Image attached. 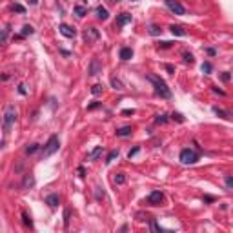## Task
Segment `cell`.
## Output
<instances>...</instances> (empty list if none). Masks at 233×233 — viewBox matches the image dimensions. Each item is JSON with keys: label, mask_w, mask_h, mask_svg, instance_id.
Segmentation results:
<instances>
[{"label": "cell", "mask_w": 233, "mask_h": 233, "mask_svg": "<svg viewBox=\"0 0 233 233\" xmlns=\"http://www.w3.org/2000/svg\"><path fill=\"white\" fill-rule=\"evenodd\" d=\"M37 149H39V144H31V146H27V148H26V153H27V155H33Z\"/></svg>", "instance_id": "28"}, {"label": "cell", "mask_w": 233, "mask_h": 233, "mask_svg": "<svg viewBox=\"0 0 233 233\" xmlns=\"http://www.w3.org/2000/svg\"><path fill=\"white\" fill-rule=\"evenodd\" d=\"M100 155H102V146H97V148H95V149L89 153V157H88V158H89V160H97Z\"/></svg>", "instance_id": "20"}, {"label": "cell", "mask_w": 233, "mask_h": 233, "mask_svg": "<svg viewBox=\"0 0 233 233\" xmlns=\"http://www.w3.org/2000/svg\"><path fill=\"white\" fill-rule=\"evenodd\" d=\"M182 58H184V62H188V64H193L195 62V57L191 55V53H188V51L182 53Z\"/></svg>", "instance_id": "25"}, {"label": "cell", "mask_w": 233, "mask_h": 233, "mask_svg": "<svg viewBox=\"0 0 233 233\" xmlns=\"http://www.w3.org/2000/svg\"><path fill=\"white\" fill-rule=\"evenodd\" d=\"M69 215H71L69 210H64V226H66V228L69 226Z\"/></svg>", "instance_id": "31"}, {"label": "cell", "mask_w": 233, "mask_h": 233, "mask_svg": "<svg viewBox=\"0 0 233 233\" xmlns=\"http://www.w3.org/2000/svg\"><path fill=\"white\" fill-rule=\"evenodd\" d=\"M131 57H133V49L131 47H122L120 49V58L122 60H129Z\"/></svg>", "instance_id": "15"}, {"label": "cell", "mask_w": 233, "mask_h": 233, "mask_svg": "<svg viewBox=\"0 0 233 233\" xmlns=\"http://www.w3.org/2000/svg\"><path fill=\"white\" fill-rule=\"evenodd\" d=\"M95 190H97V191H95V195H97V198L100 200V198L104 197V191H102V188H95Z\"/></svg>", "instance_id": "37"}, {"label": "cell", "mask_w": 233, "mask_h": 233, "mask_svg": "<svg viewBox=\"0 0 233 233\" xmlns=\"http://www.w3.org/2000/svg\"><path fill=\"white\" fill-rule=\"evenodd\" d=\"M95 13H97V18H98V20H108V17H109L108 9H106V7H102V6H98Z\"/></svg>", "instance_id": "14"}, {"label": "cell", "mask_w": 233, "mask_h": 233, "mask_svg": "<svg viewBox=\"0 0 233 233\" xmlns=\"http://www.w3.org/2000/svg\"><path fill=\"white\" fill-rule=\"evenodd\" d=\"M122 113H124V115H133V113H135V109H124Z\"/></svg>", "instance_id": "46"}, {"label": "cell", "mask_w": 233, "mask_h": 233, "mask_svg": "<svg viewBox=\"0 0 233 233\" xmlns=\"http://www.w3.org/2000/svg\"><path fill=\"white\" fill-rule=\"evenodd\" d=\"M78 175H80V177H86V170H84V168H82V166H80V168H78Z\"/></svg>", "instance_id": "44"}, {"label": "cell", "mask_w": 233, "mask_h": 233, "mask_svg": "<svg viewBox=\"0 0 233 233\" xmlns=\"http://www.w3.org/2000/svg\"><path fill=\"white\" fill-rule=\"evenodd\" d=\"M160 33H162V29H160L158 26H151V27H149V35L157 37V35H160Z\"/></svg>", "instance_id": "29"}, {"label": "cell", "mask_w": 233, "mask_h": 233, "mask_svg": "<svg viewBox=\"0 0 233 233\" xmlns=\"http://www.w3.org/2000/svg\"><path fill=\"white\" fill-rule=\"evenodd\" d=\"M166 6L170 7V11H173L175 15H184V13H186L184 6H182L178 0H166Z\"/></svg>", "instance_id": "6"}, {"label": "cell", "mask_w": 233, "mask_h": 233, "mask_svg": "<svg viewBox=\"0 0 233 233\" xmlns=\"http://www.w3.org/2000/svg\"><path fill=\"white\" fill-rule=\"evenodd\" d=\"M222 80H226V82H228V80H230V75H228V73H222Z\"/></svg>", "instance_id": "47"}, {"label": "cell", "mask_w": 233, "mask_h": 233, "mask_svg": "<svg viewBox=\"0 0 233 233\" xmlns=\"http://www.w3.org/2000/svg\"><path fill=\"white\" fill-rule=\"evenodd\" d=\"M29 4H31V6H35V4H37V0H29Z\"/></svg>", "instance_id": "48"}, {"label": "cell", "mask_w": 233, "mask_h": 233, "mask_svg": "<svg viewBox=\"0 0 233 233\" xmlns=\"http://www.w3.org/2000/svg\"><path fill=\"white\" fill-rule=\"evenodd\" d=\"M206 53H208V55H211V57H215V55H217V51H215L213 47H208V49H206Z\"/></svg>", "instance_id": "41"}, {"label": "cell", "mask_w": 233, "mask_h": 233, "mask_svg": "<svg viewBox=\"0 0 233 233\" xmlns=\"http://www.w3.org/2000/svg\"><path fill=\"white\" fill-rule=\"evenodd\" d=\"M75 15L80 17V18L86 17V15H88V7H86V6H75Z\"/></svg>", "instance_id": "19"}, {"label": "cell", "mask_w": 233, "mask_h": 233, "mask_svg": "<svg viewBox=\"0 0 233 233\" xmlns=\"http://www.w3.org/2000/svg\"><path fill=\"white\" fill-rule=\"evenodd\" d=\"M226 186L228 188H233V177H226Z\"/></svg>", "instance_id": "38"}, {"label": "cell", "mask_w": 233, "mask_h": 233, "mask_svg": "<svg viewBox=\"0 0 233 233\" xmlns=\"http://www.w3.org/2000/svg\"><path fill=\"white\" fill-rule=\"evenodd\" d=\"M164 67H166V71H168V73H175V67L171 66V64H166Z\"/></svg>", "instance_id": "39"}, {"label": "cell", "mask_w": 233, "mask_h": 233, "mask_svg": "<svg viewBox=\"0 0 233 233\" xmlns=\"http://www.w3.org/2000/svg\"><path fill=\"white\" fill-rule=\"evenodd\" d=\"M35 33V29H33V26H29V24H26L24 27H22V37H27V35H33Z\"/></svg>", "instance_id": "21"}, {"label": "cell", "mask_w": 233, "mask_h": 233, "mask_svg": "<svg viewBox=\"0 0 233 233\" xmlns=\"http://www.w3.org/2000/svg\"><path fill=\"white\" fill-rule=\"evenodd\" d=\"M151 230H153V231H166L164 228H160V226L157 224V220H153V219H151Z\"/></svg>", "instance_id": "33"}, {"label": "cell", "mask_w": 233, "mask_h": 233, "mask_svg": "<svg viewBox=\"0 0 233 233\" xmlns=\"http://www.w3.org/2000/svg\"><path fill=\"white\" fill-rule=\"evenodd\" d=\"M158 46H160V47H170V46H171V42H160Z\"/></svg>", "instance_id": "45"}, {"label": "cell", "mask_w": 233, "mask_h": 233, "mask_svg": "<svg viewBox=\"0 0 233 233\" xmlns=\"http://www.w3.org/2000/svg\"><path fill=\"white\" fill-rule=\"evenodd\" d=\"M111 2H120V0H111Z\"/></svg>", "instance_id": "49"}, {"label": "cell", "mask_w": 233, "mask_h": 233, "mask_svg": "<svg viewBox=\"0 0 233 233\" xmlns=\"http://www.w3.org/2000/svg\"><path fill=\"white\" fill-rule=\"evenodd\" d=\"M97 108H100V102H91L89 106H88V109L91 111V109H97Z\"/></svg>", "instance_id": "36"}, {"label": "cell", "mask_w": 233, "mask_h": 233, "mask_svg": "<svg viewBox=\"0 0 233 233\" xmlns=\"http://www.w3.org/2000/svg\"><path fill=\"white\" fill-rule=\"evenodd\" d=\"M35 186V177L29 173V175H26L24 177V180H22V190H31Z\"/></svg>", "instance_id": "10"}, {"label": "cell", "mask_w": 233, "mask_h": 233, "mask_svg": "<svg viewBox=\"0 0 233 233\" xmlns=\"http://www.w3.org/2000/svg\"><path fill=\"white\" fill-rule=\"evenodd\" d=\"M102 91H104V86H102V84H95V86L91 88V93H93L95 97H97V95H100Z\"/></svg>", "instance_id": "24"}, {"label": "cell", "mask_w": 233, "mask_h": 233, "mask_svg": "<svg viewBox=\"0 0 233 233\" xmlns=\"http://www.w3.org/2000/svg\"><path fill=\"white\" fill-rule=\"evenodd\" d=\"M170 31H171L173 35H177V37H184V35H186V31H184L180 26H170Z\"/></svg>", "instance_id": "18"}, {"label": "cell", "mask_w": 233, "mask_h": 233, "mask_svg": "<svg viewBox=\"0 0 233 233\" xmlns=\"http://www.w3.org/2000/svg\"><path fill=\"white\" fill-rule=\"evenodd\" d=\"M148 80L153 84V88H155V93L158 97L162 98H171V89L168 88V84L162 80L160 77H157V75H148Z\"/></svg>", "instance_id": "1"}, {"label": "cell", "mask_w": 233, "mask_h": 233, "mask_svg": "<svg viewBox=\"0 0 233 233\" xmlns=\"http://www.w3.org/2000/svg\"><path fill=\"white\" fill-rule=\"evenodd\" d=\"M155 122H157V124H166V122H168V116H166V115H157Z\"/></svg>", "instance_id": "34"}, {"label": "cell", "mask_w": 233, "mask_h": 233, "mask_svg": "<svg viewBox=\"0 0 233 233\" xmlns=\"http://www.w3.org/2000/svg\"><path fill=\"white\" fill-rule=\"evenodd\" d=\"M111 86L115 88L116 91H124V84H122V80H120V78L113 77V78H111Z\"/></svg>", "instance_id": "17"}, {"label": "cell", "mask_w": 233, "mask_h": 233, "mask_svg": "<svg viewBox=\"0 0 233 233\" xmlns=\"http://www.w3.org/2000/svg\"><path fill=\"white\" fill-rule=\"evenodd\" d=\"M171 118H173V120H177V122H184V116L180 115V113H173V115H171Z\"/></svg>", "instance_id": "35"}, {"label": "cell", "mask_w": 233, "mask_h": 233, "mask_svg": "<svg viewBox=\"0 0 233 233\" xmlns=\"http://www.w3.org/2000/svg\"><path fill=\"white\" fill-rule=\"evenodd\" d=\"M213 113L215 115H219L220 118H226V120L231 118V113H230V111H224V109H220V108H217V106L213 108Z\"/></svg>", "instance_id": "16"}, {"label": "cell", "mask_w": 233, "mask_h": 233, "mask_svg": "<svg viewBox=\"0 0 233 233\" xmlns=\"http://www.w3.org/2000/svg\"><path fill=\"white\" fill-rule=\"evenodd\" d=\"M198 160V153L191 149V148H186V149H182L180 151V162L182 164H195Z\"/></svg>", "instance_id": "4"}, {"label": "cell", "mask_w": 233, "mask_h": 233, "mask_svg": "<svg viewBox=\"0 0 233 233\" xmlns=\"http://www.w3.org/2000/svg\"><path fill=\"white\" fill-rule=\"evenodd\" d=\"M46 202H47L51 208H57L58 204H60V197H58L57 193H51V195H47V197H46Z\"/></svg>", "instance_id": "12"}, {"label": "cell", "mask_w": 233, "mask_h": 233, "mask_svg": "<svg viewBox=\"0 0 233 233\" xmlns=\"http://www.w3.org/2000/svg\"><path fill=\"white\" fill-rule=\"evenodd\" d=\"M213 93H219V95H226V93H224L222 89H219V88H215V86H213Z\"/></svg>", "instance_id": "43"}, {"label": "cell", "mask_w": 233, "mask_h": 233, "mask_svg": "<svg viewBox=\"0 0 233 233\" xmlns=\"http://www.w3.org/2000/svg\"><path fill=\"white\" fill-rule=\"evenodd\" d=\"M13 11H17V13H26V7L24 6H20V4H13V7H11Z\"/></svg>", "instance_id": "32"}, {"label": "cell", "mask_w": 233, "mask_h": 233, "mask_svg": "<svg viewBox=\"0 0 233 233\" xmlns=\"http://www.w3.org/2000/svg\"><path fill=\"white\" fill-rule=\"evenodd\" d=\"M58 31H60L64 37H67V39H73V37L77 35L75 27H71V26H67V24H60V26H58Z\"/></svg>", "instance_id": "9"}, {"label": "cell", "mask_w": 233, "mask_h": 233, "mask_svg": "<svg viewBox=\"0 0 233 233\" xmlns=\"http://www.w3.org/2000/svg\"><path fill=\"white\" fill-rule=\"evenodd\" d=\"M15 120H17V109H15L13 104H9L6 108V113H4V137L11 131V126L15 124Z\"/></svg>", "instance_id": "2"}, {"label": "cell", "mask_w": 233, "mask_h": 233, "mask_svg": "<svg viewBox=\"0 0 233 233\" xmlns=\"http://www.w3.org/2000/svg\"><path fill=\"white\" fill-rule=\"evenodd\" d=\"M124 182H126V175L124 173H116L115 175V184L116 186H122Z\"/></svg>", "instance_id": "23"}, {"label": "cell", "mask_w": 233, "mask_h": 233, "mask_svg": "<svg viewBox=\"0 0 233 233\" xmlns=\"http://www.w3.org/2000/svg\"><path fill=\"white\" fill-rule=\"evenodd\" d=\"M162 198H164V193H162L160 190H155V191H151V193L148 195V204L158 206V204L162 202Z\"/></svg>", "instance_id": "7"}, {"label": "cell", "mask_w": 233, "mask_h": 233, "mask_svg": "<svg viewBox=\"0 0 233 233\" xmlns=\"http://www.w3.org/2000/svg\"><path fill=\"white\" fill-rule=\"evenodd\" d=\"M116 157H118V151H116V149H115V151H111L109 155L106 157V164H109V162H113V160H115Z\"/></svg>", "instance_id": "27"}, {"label": "cell", "mask_w": 233, "mask_h": 233, "mask_svg": "<svg viewBox=\"0 0 233 233\" xmlns=\"http://www.w3.org/2000/svg\"><path fill=\"white\" fill-rule=\"evenodd\" d=\"M58 148H60V138L57 135H51L49 140L46 142L44 149H42V158H49L51 155H55L58 151Z\"/></svg>", "instance_id": "3"}, {"label": "cell", "mask_w": 233, "mask_h": 233, "mask_svg": "<svg viewBox=\"0 0 233 233\" xmlns=\"http://www.w3.org/2000/svg\"><path fill=\"white\" fill-rule=\"evenodd\" d=\"M131 22V15L129 13H120L118 17H116V26L118 27H122V26H126V24H129Z\"/></svg>", "instance_id": "11"}, {"label": "cell", "mask_w": 233, "mask_h": 233, "mask_svg": "<svg viewBox=\"0 0 233 233\" xmlns=\"http://www.w3.org/2000/svg\"><path fill=\"white\" fill-rule=\"evenodd\" d=\"M88 73H89V77H97L98 73H102V64H100V60L97 57L91 58L89 67H88Z\"/></svg>", "instance_id": "5"}, {"label": "cell", "mask_w": 233, "mask_h": 233, "mask_svg": "<svg viewBox=\"0 0 233 233\" xmlns=\"http://www.w3.org/2000/svg\"><path fill=\"white\" fill-rule=\"evenodd\" d=\"M200 69H202V73H206V75H210V73L213 71V66H211V62H204V64L200 66Z\"/></svg>", "instance_id": "22"}, {"label": "cell", "mask_w": 233, "mask_h": 233, "mask_svg": "<svg viewBox=\"0 0 233 233\" xmlns=\"http://www.w3.org/2000/svg\"><path fill=\"white\" fill-rule=\"evenodd\" d=\"M138 151H140V146H135V148H131V149H129V153H128V158H133V157H135Z\"/></svg>", "instance_id": "30"}, {"label": "cell", "mask_w": 233, "mask_h": 233, "mask_svg": "<svg viewBox=\"0 0 233 233\" xmlns=\"http://www.w3.org/2000/svg\"><path fill=\"white\" fill-rule=\"evenodd\" d=\"M84 39H86L88 44H89V42H97V40L100 39V33H98L97 27H88V29L84 31Z\"/></svg>", "instance_id": "8"}, {"label": "cell", "mask_w": 233, "mask_h": 233, "mask_svg": "<svg viewBox=\"0 0 233 233\" xmlns=\"http://www.w3.org/2000/svg\"><path fill=\"white\" fill-rule=\"evenodd\" d=\"M18 93H20V95H26V93H27V91H26V86H24V84H20V86H18Z\"/></svg>", "instance_id": "40"}, {"label": "cell", "mask_w": 233, "mask_h": 233, "mask_svg": "<svg viewBox=\"0 0 233 233\" xmlns=\"http://www.w3.org/2000/svg\"><path fill=\"white\" fill-rule=\"evenodd\" d=\"M22 219H24V224H26V226H29V228H33V220H31V217H29V215L26 213V211L22 213Z\"/></svg>", "instance_id": "26"}, {"label": "cell", "mask_w": 233, "mask_h": 233, "mask_svg": "<svg viewBox=\"0 0 233 233\" xmlns=\"http://www.w3.org/2000/svg\"><path fill=\"white\" fill-rule=\"evenodd\" d=\"M215 198L213 197H211V195H206V197H204V202H213Z\"/></svg>", "instance_id": "42"}, {"label": "cell", "mask_w": 233, "mask_h": 233, "mask_svg": "<svg viewBox=\"0 0 233 233\" xmlns=\"http://www.w3.org/2000/svg\"><path fill=\"white\" fill-rule=\"evenodd\" d=\"M133 133V128L131 126H124V128H118L116 129V137H129Z\"/></svg>", "instance_id": "13"}]
</instances>
